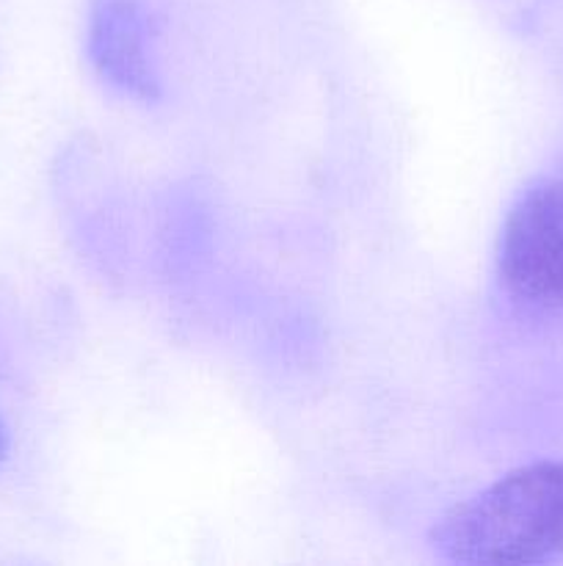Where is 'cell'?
<instances>
[{
	"label": "cell",
	"instance_id": "1",
	"mask_svg": "<svg viewBox=\"0 0 563 566\" xmlns=\"http://www.w3.org/2000/svg\"><path fill=\"white\" fill-rule=\"evenodd\" d=\"M428 542L431 551L450 564L563 562V462L522 464L500 475L442 514Z\"/></svg>",
	"mask_w": 563,
	"mask_h": 566
},
{
	"label": "cell",
	"instance_id": "2",
	"mask_svg": "<svg viewBox=\"0 0 563 566\" xmlns=\"http://www.w3.org/2000/svg\"><path fill=\"white\" fill-rule=\"evenodd\" d=\"M497 276L513 302L563 313L561 177H541L513 199L497 243Z\"/></svg>",
	"mask_w": 563,
	"mask_h": 566
},
{
	"label": "cell",
	"instance_id": "3",
	"mask_svg": "<svg viewBox=\"0 0 563 566\" xmlns=\"http://www.w3.org/2000/svg\"><path fill=\"white\" fill-rule=\"evenodd\" d=\"M149 39V14L138 0H92L86 44L94 70L116 92L144 103L160 97Z\"/></svg>",
	"mask_w": 563,
	"mask_h": 566
},
{
	"label": "cell",
	"instance_id": "4",
	"mask_svg": "<svg viewBox=\"0 0 563 566\" xmlns=\"http://www.w3.org/2000/svg\"><path fill=\"white\" fill-rule=\"evenodd\" d=\"M6 457V434H3V426H0V462Z\"/></svg>",
	"mask_w": 563,
	"mask_h": 566
}]
</instances>
